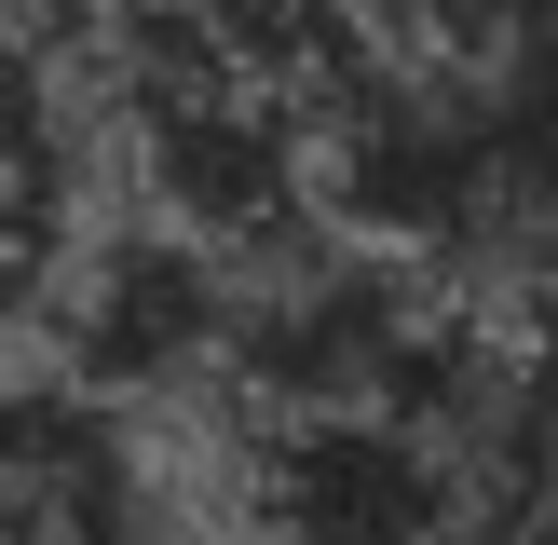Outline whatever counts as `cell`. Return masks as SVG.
Segmentation results:
<instances>
[{"mask_svg": "<svg viewBox=\"0 0 558 545\" xmlns=\"http://www.w3.org/2000/svg\"><path fill=\"white\" fill-rule=\"evenodd\" d=\"M54 218H69V150H54V69L27 27H0V314L54 272Z\"/></svg>", "mask_w": 558, "mask_h": 545, "instance_id": "3957f363", "label": "cell"}, {"mask_svg": "<svg viewBox=\"0 0 558 545\" xmlns=\"http://www.w3.org/2000/svg\"><path fill=\"white\" fill-rule=\"evenodd\" d=\"M532 382H545V436H558V300H545V327H532Z\"/></svg>", "mask_w": 558, "mask_h": 545, "instance_id": "277c9868", "label": "cell"}, {"mask_svg": "<svg viewBox=\"0 0 558 545\" xmlns=\"http://www.w3.org/2000/svg\"><path fill=\"white\" fill-rule=\"evenodd\" d=\"M232 259L191 232H163V218H136V232L82 245L69 287H54V341H69V382L82 396H150V382H191L232 354Z\"/></svg>", "mask_w": 558, "mask_h": 545, "instance_id": "7a4b0ae2", "label": "cell"}, {"mask_svg": "<svg viewBox=\"0 0 558 545\" xmlns=\"http://www.w3.org/2000/svg\"><path fill=\"white\" fill-rule=\"evenodd\" d=\"M477 463L381 396L245 409V532L259 545H477Z\"/></svg>", "mask_w": 558, "mask_h": 545, "instance_id": "6da1fadb", "label": "cell"}]
</instances>
